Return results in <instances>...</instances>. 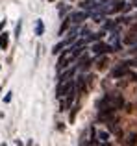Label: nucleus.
Here are the masks:
<instances>
[{"label":"nucleus","instance_id":"aec40b11","mask_svg":"<svg viewBox=\"0 0 137 146\" xmlns=\"http://www.w3.org/2000/svg\"><path fill=\"white\" fill-rule=\"evenodd\" d=\"M102 146H109V144H108V143H104V144H102Z\"/></svg>","mask_w":137,"mask_h":146},{"label":"nucleus","instance_id":"6e6552de","mask_svg":"<svg viewBox=\"0 0 137 146\" xmlns=\"http://www.w3.org/2000/svg\"><path fill=\"white\" fill-rule=\"evenodd\" d=\"M43 33H45V24L41 19H37L35 21V35H43Z\"/></svg>","mask_w":137,"mask_h":146},{"label":"nucleus","instance_id":"f3484780","mask_svg":"<svg viewBox=\"0 0 137 146\" xmlns=\"http://www.w3.org/2000/svg\"><path fill=\"white\" fill-rule=\"evenodd\" d=\"M98 67H100V68H104V67H106V59H100V63H98Z\"/></svg>","mask_w":137,"mask_h":146},{"label":"nucleus","instance_id":"1a4fd4ad","mask_svg":"<svg viewBox=\"0 0 137 146\" xmlns=\"http://www.w3.org/2000/svg\"><path fill=\"white\" fill-rule=\"evenodd\" d=\"M72 100H74V94H68V96H65V100L61 102V111L63 109H68V106L72 104Z\"/></svg>","mask_w":137,"mask_h":146},{"label":"nucleus","instance_id":"423d86ee","mask_svg":"<svg viewBox=\"0 0 137 146\" xmlns=\"http://www.w3.org/2000/svg\"><path fill=\"white\" fill-rule=\"evenodd\" d=\"M85 17H87V15L83 13V11H76V13L70 15V21H72V24H82Z\"/></svg>","mask_w":137,"mask_h":146},{"label":"nucleus","instance_id":"4be33fe9","mask_svg":"<svg viewBox=\"0 0 137 146\" xmlns=\"http://www.w3.org/2000/svg\"><path fill=\"white\" fill-rule=\"evenodd\" d=\"M28 146H33V144H32V143H28Z\"/></svg>","mask_w":137,"mask_h":146},{"label":"nucleus","instance_id":"7ed1b4c3","mask_svg":"<svg viewBox=\"0 0 137 146\" xmlns=\"http://www.w3.org/2000/svg\"><path fill=\"white\" fill-rule=\"evenodd\" d=\"M72 89H74V83L72 82H59V85H58V96L61 98V96H68V94H72Z\"/></svg>","mask_w":137,"mask_h":146},{"label":"nucleus","instance_id":"9d476101","mask_svg":"<svg viewBox=\"0 0 137 146\" xmlns=\"http://www.w3.org/2000/svg\"><path fill=\"white\" fill-rule=\"evenodd\" d=\"M68 43H70V39H67V41H63V43H59V44H56V46H54V50H52V52H54V54H59V52H61V50L63 48H65L67 46V44Z\"/></svg>","mask_w":137,"mask_h":146},{"label":"nucleus","instance_id":"ddd939ff","mask_svg":"<svg viewBox=\"0 0 137 146\" xmlns=\"http://www.w3.org/2000/svg\"><path fill=\"white\" fill-rule=\"evenodd\" d=\"M72 74H74V68H70V70H67V72H65V74H61L59 82H61V83H63V82H68V78H70Z\"/></svg>","mask_w":137,"mask_h":146},{"label":"nucleus","instance_id":"6ab92c4d","mask_svg":"<svg viewBox=\"0 0 137 146\" xmlns=\"http://www.w3.org/2000/svg\"><path fill=\"white\" fill-rule=\"evenodd\" d=\"M132 2H134V4H135V6H137V0H132Z\"/></svg>","mask_w":137,"mask_h":146},{"label":"nucleus","instance_id":"f03ea898","mask_svg":"<svg viewBox=\"0 0 137 146\" xmlns=\"http://www.w3.org/2000/svg\"><path fill=\"white\" fill-rule=\"evenodd\" d=\"M76 52H74V48H68V50H65V52L61 54V57H59V63H58V67L61 68V67H67L68 63H70L72 59H76Z\"/></svg>","mask_w":137,"mask_h":146},{"label":"nucleus","instance_id":"412c9836","mask_svg":"<svg viewBox=\"0 0 137 146\" xmlns=\"http://www.w3.org/2000/svg\"><path fill=\"white\" fill-rule=\"evenodd\" d=\"M134 50H137V44H134Z\"/></svg>","mask_w":137,"mask_h":146},{"label":"nucleus","instance_id":"39448f33","mask_svg":"<svg viewBox=\"0 0 137 146\" xmlns=\"http://www.w3.org/2000/svg\"><path fill=\"white\" fill-rule=\"evenodd\" d=\"M91 50H93V54H94V56H100V54H106V52H111V46H109V44H102V43H96V44H94V46L93 48H91Z\"/></svg>","mask_w":137,"mask_h":146},{"label":"nucleus","instance_id":"9b49d317","mask_svg":"<svg viewBox=\"0 0 137 146\" xmlns=\"http://www.w3.org/2000/svg\"><path fill=\"white\" fill-rule=\"evenodd\" d=\"M124 43H128V44H137V32H132V35H128L126 39H124Z\"/></svg>","mask_w":137,"mask_h":146},{"label":"nucleus","instance_id":"a211bd4d","mask_svg":"<svg viewBox=\"0 0 137 146\" xmlns=\"http://www.w3.org/2000/svg\"><path fill=\"white\" fill-rule=\"evenodd\" d=\"M132 32H137V22H135L134 26H132Z\"/></svg>","mask_w":137,"mask_h":146},{"label":"nucleus","instance_id":"f257e3e1","mask_svg":"<svg viewBox=\"0 0 137 146\" xmlns=\"http://www.w3.org/2000/svg\"><path fill=\"white\" fill-rule=\"evenodd\" d=\"M122 106H124V98L120 96V94H106V96L98 102V109H109V111L120 109Z\"/></svg>","mask_w":137,"mask_h":146},{"label":"nucleus","instance_id":"4468645a","mask_svg":"<svg viewBox=\"0 0 137 146\" xmlns=\"http://www.w3.org/2000/svg\"><path fill=\"white\" fill-rule=\"evenodd\" d=\"M98 139H100L102 143H108V139H109V133H108V131H98Z\"/></svg>","mask_w":137,"mask_h":146},{"label":"nucleus","instance_id":"20e7f679","mask_svg":"<svg viewBox=\"0 0 137 146\" xmlns=\"http://www.w3.org/2000/svg\"><path fill=\"white\" fill-rule=\"evenodd\" d=\"M128 74H130V68H128L126 63L119 65V67L113 70V78H122V76H128Z\"/></svg>","mask_w":137,"mask_h":146},{"label":"nucleus","instance_id":"0eeeda50","mask_svg":"<svg viewBox=\"0 0 137 146\" xmlns=\"http://www.w3.org/2000/svg\"><path fill=\"white\" fill-rule=\"evenodd\" d=\"M135 144H137V133H130L124 139V146H135Z\"/></svg>","mask_w":137,"mask_h":146},{"label":"nucleus","instance_id":"dca6fc26","mask_svg":"<svg viewBox=\"0 0 137 146\" xmlns=\"http://www.w3.org/2000/svg\"><path fill=\"white\" fill-rule=\"evenodd\" d=\"M128 76H130V78L134 80V82H137V74H135V72H130V74H128Z\"/></svg>","mask_w":137,"mask_h":146},{"label":"nucleus","instance_id":"f8f14e48","mask_svg":"<svg viewBox=\"0 0 137 146\" xmlns=\"http://www.w3.org/2000/svg\"><path fill=\"white\" fill-rule=\"evenodd\" d=\"M7 43H9L7 33H2V35H0V48H7Z\"/></svg>","mask_w":137,"mask_h":146},{"label":"nucleus","instance_id":"2eb2a0df","mask_svg":"<svg viewBox=\"0 0 137 146\" xmlns=\"http://www.w3.org/2000/svg\"><path fill=\"white\" fill-rule=\"evenodd\" d=\"M68 22H72L70 19H68V21H65V22L61 24V28H59V33H61V35H63V32H67V28H68Z\"/></svg>","mask_w":137,"mask_h":146}]
</instances>
